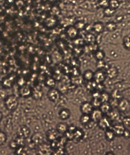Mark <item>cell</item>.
I'll return each mask as SVG.
<instances>
[{
    "instance_id": "277c9868",
    "label": "cell",
    "mask_w": 130,
    "mask_h": 155,
    "mask_svg": "<svg viewBox=\"0 0 130 155\" xmlns=\"http://www.w3.org/2000/svg\"><path fill=\"white\" fill-rule=\"evenodd\" d=\"M120 2L119 0H109V7L113 10H116L119 8Z\"/></svg>"
},
{
    "instance_id": "ba28073f",
    "label": "cell",
    "mask_w": 130,
    "mask_h": 155,
    "mask_svg": "<svg viewBox=\"0 0 130 155\" xmlns=\"http://www.w3.org/2000/svg\"><path fill=\"white\" fill-rule=\"evenodd\" d=\"M7 135L3 132H0V145H2L6 142Z\"/></svg>"
},
{
    "instance_id": "7c38bea8",
    "label": "cell",
    "mask_w": 130,
    "mask_h": 155,
    "mask_svg": "<svg viewBox=\"0 0 130 155\" xmlns=\"http://www.w3.org/2000/svg\"><path fill=\"white\" fill-rule=\"evenodd\" d=\"M2 113H1V112H0V121L1 120H2Z\"/></svg>"
},
{
    "instance_id": "52a82bcc",
    "label": "cell",
    "mask_w": 130,
    "mask_h": 155,
    "mask_svg": "<svg viewBox=\"0 0 130 155\" xmlns=\"http://www.w3.org/2000/svg\"><path fill=\"white\" fill-rule=\"evenodd\" d=\"M99 4L100 7L105 8L109 6V0H99Z\"/></svg>"
},
{
    "instance_id": "8992f818",
    "label": "cell",
    "mask_w": 130,
    "mask_h": 155,
    "mask_svg": "<svg viewBox=\"0 0 130 155\" xmlns=\"http://www.w3.org/2000/svg\"><path fill=\"white\" fill-rule=\"evenodd\" d=\"M122 42L124 48L127 50H130V37L128 36H125Z\"/></svg>"
},
{
    "instance_id": "6da1fadb",
    "label": "cell",
    "mask_w": 130,
    "mask_h": 155,
    "mask_svg": "<svg viewBox=\"0 0 130 155\" xmlns=\"http://www.w3.org/2000/svg\"><path fill=\"white\" fill-rule=\"evenodd\" d=\"M6 105L8 109L11 110H14L18 105V101L16 97H10L6 101Z\"/></svg>"
},
{
    "instance_id": "9c48e42d",
    "label": "cell",
    "mask_w": 130,
    "mask_h": 155,
    "mask_svg": "<svg viewBox=\"0 0 130 155\" xmlns=\"http://www.w3.org/2000/svg\"><path fill=\"white\" fill-rule=\"evenodd\" d=\"M104 26L103 24H98L96 26V30L98 32H101L104 30Z\"/></svg>"
},
{
    "instance_id": "3957f363",
    "label": "cell",
    "mask_w": 130,
    "mask_h": 155,
    "mask_svg": "<svg viewBox=\"0 0 130 155\" xmlns=\"http://www.w3.org/2000/svg\"><path fill=\"white\" fill-rule=\"evenodd\" d=\"M106 28L107 31L109 32H113L117 29V25L113 21H110L106 25Z\"/></svg>"
},
{
    "instance_id": "8fae6325",
    "label": "cell",
    "mask_w": 130,
    "mask_h": 155,
    "mask_svg": "<svg viewBox=\"0 0 130 155\" xmlns=\"http://www.w3.org/2000/svg\"><path fill=\"white\" fill-rule=\"evenodd\" d=\"M86 108L85 106L84 105V107L83 108V111L84 113H88L91 111V105L90 104H86Z\"/></svg>"
},
{
    "instance_id": "30bf717a",
    "label": "cell",
    "mask_w": 130,
    "mask_h": 155,
    "mask_svg": "<svg viewBox=\"0 0 130 155\" xmlns=\"http://www.w3.org/2000/svg\"><path fill=\"white\" fill-rule=\"evenodd\" d=\"M96 56L97 58L99 59V60H102L105 56V54L103 51L98 52L97 53Z\"/></svg>"
},
{
    "instance_id": "7a4b0ae2",
    "label": "cell",
    "mask_w": 130,
    "mask_h": 155,
    "mask_svg": "<svg viewBox=\"0 0 130 155\" xmlns=\"http://www.w3.org/2000/svg\"><path fill=\"white\" fill-rule=\"evenodd\" d=\"M18 132L20 137L23 138H26L30 134V131H29L28 128L25 127H21L19 129Z\"/></svg>"
},
{
    "instance_id": "5b68a950",
    "label": "cell",
    "mask_w": 130,
    "mask_h": 155,
    "mask_svg": "<svg viewBox=\"0 0 130 155\" xmlns=\"http://www.w3.org/2000/svg\"><path fill=\"white\" fill-rule=\"evenodd\" d=\"M116 10H113L109 7L105 8L104 12V15L107 17H111L113 16L115 13Z\"/></svg>"
}]
</instances>
